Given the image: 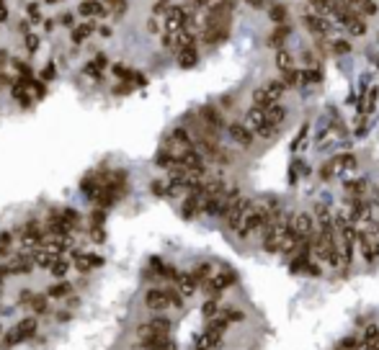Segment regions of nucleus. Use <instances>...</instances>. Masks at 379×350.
<instances>
[{"instance_id":"20","label":"nucleus","mask_w":379,"mask_h":350,"mask_svg":"<svg viewBox=\"0 0 379 350\" xmlns=\"http://www.w3.org/2000/svg\"><path fill=\"white\" fill-rule=\"evenodd\" d=\"M266 0H250V5H263Z\"/></svg>"},{"instance_id":"3","label":"nucleus","mask_w":379,"mask_h":350,"mask_svg":"<svg viewBox=\"0 0 379 350\" xmlns=\"http://www.w3.org/2000/svg\"><path fill=\"white\" fill-rule=\"evenodd\" d=\"M34 80V77H31ZM31 80H23V77H16L13 83H11V93H13V98L21 106H31V101H34V93H31Z\"/></svg>"},{"instance_id":"6","label":"nucleus","mask_w":379,"mask_h":350,"mask_svg":"<svg viewBox=\"0 0 379 350\" xmlns=\"http://www.w3.org/2000/svg\"><path fill=\"white\" fill-rule=\"evenodd\" d=\"M103 70H106V57H103V55H96V57L85 65V75H90V77H101V75H103Z\"/></svg>"},{"instance_id":"2","label":"nucleus","mask_w":379,"mask_h":350,"mask_svg":"<svg viewBox=\"0 0 379 350\" xmlns=\"http://www.w3.org/2000/svg\"><path fill=\"white\" fill-rule=\"evenodd\" d=\"M173 301H178L170 291H162V289H152L150 294H147V307L152 309V312H165Z\"/></svg>"},{"instance_id":"13","label":"nucleus","mask_w":379,"mask_h":350,"mask_svg":"<svg viewBox=\"0 0 379 350\" xmlns=\"http://www.w3.org/2000/svg\"><path fill=\"white\" fill-rule=\"evenodd\" d=\"M31 309L36 314H47V299H41V296H34L31 299Z\"/></svg>"},{"instance_id":"18","label":"nucleus","mask_w":379,"mask_h":350,"mask_svg":"<svg viewBox=\"0 0 379 350\" xmlns=\"http://www.w3.org/2000/svg\"><path fill=\"white\" fill-rule=\"evenodd\" d=\"M8 18V8H5V3L0 0V21H5Z\"/></svg>"},{"instance_id":"15","label":"nucleus","mask_w":379,"mask_h":350,"mask_svg":"<svg viewBox=\"0 0 379 350\" xmlns=\"http://www.w3.org/2000/svg\"><path fill=\"white\" fill-rule=\"evenodd\" d=\"M26 13H29V21H41V13H39V5L36 3H29V8H26Z\"/></svg>"},{"instance_id":"17","label":"nucleus","mask_w":379,"mask_h":350,"mask_svg":"<svg viewBox=\"0 0 379 350\" xmlns=\"http://www.w3.org/2000/svg\"><path fill=\"white\" fill-rule=\"evenodd\" d=\"M54 75H57V67H54V62H47V67L41 70V77H44V80H52Z\"/></svg>"},{"instance_id":"14","label":"nucleus","mask_w":379,"mask_h":350,"mask_svg":"<svg viewBox=\"0 0 379 350\" xmlns=\"http://www.w3.org/2000/svg\"><path fill=\"white\" fill-rule=\"evenodd\" d=\"M11 239H13V235H3V237H0V255H3V258L11 255V250H13L11 247Z\"/></svg>"},{"instance_id":"12","label":"nucleus","mask_w":379,"mask_h":350,"mask_svg":"<svg viewBox=\"0 0 379 350\" xmlns=\"http://www.w3.org/2000/svg\"><path fill=\"white\" fill-rule=\"evenodd\" d=\"M103 5L114 13H124L126 11V0H103Z\"/></svg>"},{"instance_id":"8","label":"nucleus","mask_w":379,"mask_h":350,"mask_svg":"<svg viewBox=\"0 0 379 350\" xmlns=\"http://www.w3.org/2000/svg\"><path fill=\"white\" fill-rule=\"evenodd\" d=\"M80 13H83V16H103L106 5L98 3V0H85V3L80 5Z\"/></svg>"},{"instance_id":"21","label":"nucleus","mask_w":379,"mask_h":350,"mask_svg":"<svg viewBox=\"0 0 379 350\" xmlns=\"http://www.w3.org/2000/svg\"><path fill=\"white\" fill-rule=\"evenodd\" d=\"M47 3H52V5H54V3H62V0H47Z\"/></svg>"},{"instance_id":"7","label":"nucleus","mask_w":379,"mask_h":350,"mask_svg":"<svg viewBox=\"0 0 379 350\" xmlns=\"http://www.w3.org/2000/svg\"><path fill=\"white\" fill-rule=\"evenodd\" d=\"M176 55H178V65L180 67L196 65V47H183V49H178Z\"/></svg>"},{"instance_id":"11","label":"nucleus","mask_w":379,"mask_h":350,"mask_svg":"<svg viewBox=\"0 0 379 350\" xmlns=\"http://www.w3.org/2000/svg\"><path fill=\"white\" fill-rule=\"evenodd\" d=\"M49 273L54 278H62V276L67 273V263H65V260H54V263L49 265Z\"/></svg>"},{"instance_id":"22","label":"nucleus","mask_w":379,"mask_h":350,"mask_svg":"<svg viewBox=\"0 0 379 350\" xmlns=\"http://www.w3.org/2000/svg\"><path fill=\"white\" fill-rule=\"evenodd\" d=\"M0 332H3V327H0Z\"/></svg>"},{"instance_id":"16","label":"nucleus","mask_w":379,"mask_h":350,"mask_svg":"<svg viewBox=\"0 0 379 350\" xmlns=\"http://www.w3.org/2000/svg\"><path fill=\"white\" fill-rule=\"evenodd\" d=\"M26 49L29 52L39 49V37H36V34H26Z\"/></svg>"},{"instance_id":"4","label":"nucleus","mask_w":379,"mask_h":350,"mask_svg":"<svg viewBox=\"0 0 379 350\" xmlns=\"http://www.w3.org/2000/svg\"><path fill=\"white\" fill-rule=\"evenodd\" d=\"M103 260L101 255H93V253H78L75 255V268L80 273H88V271H93V268H98Z\"/></svg>"},{"instance_id":"1","label":"nucleus","mask_w":379,"mask_h":350,"mask_svg":"<svg viewBox=\"0 0 379 350\" xmlns=\"http://www.w3.org/2000/svg\"><path fill=\"white\" fill-rule=\"evenodd\" d=\"M34 332H36V319H34V317H26V319H21V322H18V325H16L11 332H8L5 343H8V345L23 343V340L34 337Z\"/></svg>"},{"instance_id":"10","label":"nucleus","mask_w":379,"mask_h":350,"mask_svg":"<svg viewBox=\"0 0 379 350\" xmlns=\"http://www.w3.org/2000/svg\"><path fill=\"white\" fill-rule=\"evenodd\" d=\"M70 291H72L70 283H54V286H49V296H52V299H65Z\"/></svg>"},{"instance_id":"5","label":"nucleus","mask_w":379,"mask_h":350,"mask_svg":"<svg viewBox=\"0 0 379 350\" xmlns=\"http://www.w3.org/2000/svg\"><path fill=\"white\" fill-rule=\"evenodd\" d=\"M96 31V23L93 21H85V23H80L78 29H72V44H83L90 34Z\"/></svg>"},{"instance_id":"19","label":"nucleus","mask_w":379,"mask_h":350,"mask_svg":"<svg viewBox=\"0 0 379 350\" xmlns=\"http://www.w3.org/2000/svg\"><path fill=\"white\" fill-rule=\"evenodd\" d=\"M62 26H72V16H70V13L62 16Z\"/></svg>"},{"instance_id":"9","label":"nucleus","mask_w":379,"mask_h":350,"mask_svg":"<svg viewBox=\"0 0 379 350\" xmlns=\"http://www.w3.org/2000/svg\"><path fill=\"white\" fill-rule=\"evenodd\" d=\"M11 67H13V73L18 75V77H23V80H31L34 75H31V67H29V62H23V59H13L11 62Z\"/></svg>"}]
</instances>
